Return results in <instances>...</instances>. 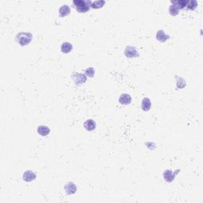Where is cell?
Here are the masks:
<instances>
[{"instance_id": "ba28073f", "label": "cell", "mask_w": 203, "mask_h": 203, "mask_svg": "<svg viewBox=\"0 0 203 203\" xmlns=\"http://www.w3.org/2000/svg\"><path fill=\"white\" fill-rule=\"evenodd\" d=\"M71 13V8L69 7L68 5H62L59 9V15L63 17L69 15Z\"/></svg>"}, {"instance_id": "3957f363", "label": "cell", "mask_w": 203, "mask_h": 203, "mask_svg": "<svg viewBox=\"0 0 203 203\" xmlns=\"http://www.w3.org/2000/svg\"><path fill=\"white\" fill-rule=\"evenodd\" d=\"M71 79L76 85H80L85 83L86 81V77L81 73H74L71 75Z\"/></svg>"}, {"instance_id": "e0dca14e", "label": "cell", "mask_w": 203, "mask_h": 203, "mask_svg": "<svg viewBox=\"0 0 203 203\" xmlns=\"http://www.w3.org/2000/svg\"><path fill=\"white\" fill-rule=\"evenodd\" d=\"M179 11H180V9L178 7H177L176 6H174L173 4H171L169 7V13H170V15L175 16L177 14L179 13Z\"/></svg>"}, {"instance_id": "9c48e42d", "label": "cell", "mask_w": 203, "mask_h": 203, "mask_svg": "<svg viewBox=\"0 0 203 203\" xmlns=\"http://www.w3.org/2000/svg\"><path fill=\"white\" fill-rule=\"evenodd\" d=\"M132 102V98L130 94H122L119 97V102L122 105H129Z\"/></svg>"}, {"instance_id": "8992f818", "label": "cell", "mask_w": 203, "mask_h": 203, "mask_svg": "<svg viewBox=\"0 0 203 203\" xmlns=\"http://www.w3.org/2000/svg\"><path fill=\"white\" fill-rule=\"evenodd\" d=\"M23 180L25 182H32V181L35 180L36 178V175L33 171L32 170H26L23 174Z\"/></svg>"}, {"instance_id": "5b68a950", "label": "cell", "mask_w": 203, "mask_h": 203, "mask_svg": "<svg viewBox=\"0 0 203 203\" xmlns=\"http://www.w3.org/2000/svg\"><path fill=\"white\" fill-rule=\"evenodd\" d=\"M180 171V170H175L174 172H173L172 170H166L163 172V178L167 182H171L175 178V175L177 174H178V172Z\"/></svg>"}, {"instance_id": "d6986e66", "label": "cell", "mask_w": 203, "mask_h": 203, "mask_svg": "<svg viewBox=\"0 0 203 203\" xmlns=\"http://www.w3.org/2000/svg\"><path fill=\"white\" fill-rule=\"evenodd\" d=\"M197 6V2L192 0V1H188L187 5H186V7L187 8L188 10H194Z\"/></svg>"}, {"instance_id": "6da1fadb", "label": "cell", "mask_w": 203, "mask_h": 203, "mask_svg": "<svg viewBox=\"0 0 203 203\" xmlns=\"http://www.w3.org/2000/svg\"><path fill=\"white\" fill-rule=\"evenodd\" d=\"M92 1L90 0H74L73 5L79 13H86L90 10Z\"/></svg>"}, {"instance_id": "4fadbf2b", "label": "cell", "mask_w": 203, "mask_h": 203, "mask_svg": "<svg viewBox=\"0 0 203 203\" xmlns=\"http://www.w3.org/2000/svg\"><path fill=\"white\" fill-rule=\"evenodd\" d=\"M37 132H38L40 136H45L49 134L50 129L49 128H48V126H46V125H40V126H38V128H37Z\"/></svg>"}, {"instance_id": "8fae6325", "label": "cell", "mask_w": 203, "mask_h": 203, "mask_svg": "<svg viewBox=\"0 0 203 203\" xmlns=\"http://www.w3.org/2000/svg\"><path fill=\"white\" fill-rule=\"evenodd\" d=\"M83 126H84V128L87 131H93L96 127V123L94 120L89 119V120H86L85 121L84 124H83Z\"/></svg>"}, {"instance_id": "5bb4252c", "label": "cell", "mask_w": 203, "mask_h": 203, "mask_svg": "<svg viewBox=\"0 0 203 203\" xmlns=\"http://www.w3.org/2000/svg\"><path fill=\"white\" fill-rule=\"evenodd\" d=\"M72 48L73 46L70 42H63L60 47L61 52L63 53H69L72 50Z\"/></svg>"}, {"instance_id": "9a60e30c", "label": "cell", "mask_w": 203, "mask_h": 203, "mask_svg": "<svg viewBox=\"0 0 203 203\" xmlns=\"http://www.w3.org/2000/svg\"><path fill=\"white\" fill-rule=\"evenodd\" d=\"M188 1L187 0H177V1H171V4L176 6L179 9H183L184 7H186L187 5Z\"/></svg>"}, {"instance_id": "7c38bea8", "label": "cell", "mask_w": 203, "mask_h": 203, "mask_svg": "<svg viewBox=\"0 0 203 203\" xmlns=\"http://www.w3.org/2000/svg\"><path fill=\"white\" fill-rule=\"evenodd\" d=\"M151 100L148 98H144L142 100V103H141V108L144 111H148L150 109H151Z\"/></svg>"}, {"instance_id": "52a82bcc", "label": "cell", "mask_w": 203, "mask_h": 203, "mask_svg": "<svg viewBox=\"0 0 203 203\" xmlns=\"http://www.w3.org/2000/svg\"><path fill=\"white\" fill-rule=\"evenodd\" d=\"M65 191L67 194H73L75 193L77 190V187L75 186V184L72 182H69L64 186Z\"/></svg>"}, {"instance_id": "ac0fdd59", "label": "cell", "mask_w": 203, "mask_h": 203, "mask_svg": "<svg viewBox=\"0 0 203 203\" xmlns=\"http://www.w3.org/2000/svg\"><path fill=\"white\" fill-rule=\"evenodd\" d=\"M94 73H95V70H94V67H87V68L85 70V75H86V76L90 77V78L94 77Z\"/></svg>"}, {"instance_id": "2e32d148", "label": "cell", "mask_w": 203, "mask_h": 203, "mask_svg": "<svg viewBox=\"0 0 203 203\" xmlns=\"http://www.w3.org/2000/svg\"><path fill=\"white\" fill-rule=\"evenodd\" d=\"M105 2L104 0H97V1H94L91 2V6L90 7L94 8V9H99V8L102 7L105 5Z\"/></svg>"}, {"instance_id": "30bf717a", "label": "cell", "mask_w": 203, "mask_h": 203, "mask_svg": "<svg viewBox=\"0 0 203 203\" xmlns=\"http://www.w3.org/2000/svg\"><path fill=\"white\" fill-rule=\"evenodd\" d=\"M170 38V36L165 33L163 30H158L156 33V39L160 42H165Z\"/></svg>"}, {"instance_id": "7a4b0ae2", "label": "cell", "mask_w": 203, "mask_h": 203, "mask_svg": "<svg viewBox=\"0 0 203 203\" xmlns=\"http://www.w3.org/2000/svg\"><path fill=\"white\" fill-rule=\"evenodd\" d=\"M16 40L17 43H19L21 46H25L30 43V41L33 39V35L30 33H19L16 36Z\"/></svg>"}, {"instance_id": "277c9868", "label": "cell", "mask_w": 203, "mask_h": 203, "mask_svg": "<svg viewBox=\"0 0 203 203\" xmlns=\"http://www.w3.org/2000/svg\"><path fill=\"white\" fill-rule=\"evenodd\" d=\"M124 55L125 56L128 58H133V57H137L139 56L137 50L135 47L132 46H127L126 48H124Z\"/></svg>"}]
</instances>
